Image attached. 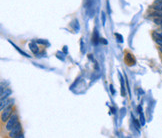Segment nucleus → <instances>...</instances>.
Instances as JSON below:
<instances>
[{"label": "nucleus", "instance_id": "11", "mask_svg": "<svg viewBox=\"0 0 162 138\" xmlns=\"http://www.w3.org/2000/svg\"><path fill=\"white\" fill-rule=\"evenodd\" d=\"M120 81H121V94H122V96H125L126 92H125V87H124L123 79H122V77H121V76H120Z\"/></svg>", "mask_w": 162, "mask_h": 138}, {"label": "nucleus", "instance_id": "16", "mask_svg": "<svg viewBox=\"0 0 162 138\" xmlns=\"http://www.w3.org/2000/svg\"><path fill=\"white\" fill-rule=\"evenodd\" d=\"M156 43L158 44L159 46H162V39H158V40H156Z\"/></svg>", "mask_w": 162, "mask_h": 138}, {"label": "nucleus", "instance_id": "8", "mask_svg": "<svg viewBox=\"0 0 162 138\" xmlns=\"http://www.w3.org/2000/svg\"><path fill=\"white\" fill-rule=\"evenodd\" d=\"M152 37L153 39L155 40H158V39H162V32H157V31H153L152 32Z\"/></svg>", "mask_w": 162, "mask_h": 138}, {"label": "nucleus", "instance_id": "19", "mask_svg": "<svg viewBox=\"0 0 162 138\" xmlns=\"http://www.w3.org/2000/svg\"><path fill=\"white\" fill-rule=\"evenodd\" d=\"M110 89H111V91H112V93H114V89H113V87H112V85L110 86Z\"/></svg>", "mask_w": 162, "mask_h": 138}, {"label": "nucleus", "instance_id": "3", "mask_svg": "<svg viewBox=\"0 0 162 138\" xmlns=\"http://www.w3.org/2000/svg\"><path fill=\"white\" fill-rule=\"evenodd\" d=\"M12 111H13V105H9L8 107H6L4 110H2L1 113V122H7L8 119L10 118V116L12 115Z\"/></svg>", "mask_w": 162, "mask_h": 138}, {"label": "nucleus", "instance_id": "6", "mask_svg": "<svg viewBox=\"0 0 162 138\" xmlns=\"http://www.w3.org/2000/svg\"><path fill=\"white\" fill-rule=\"evenodd\" d=\"M29 48H30V50H31L32 52H33L34 54H37V53H38L39 49H38L37 44H36L35 42H31V43H29Z\"/></svg>", "mask_w": 162, "mask_h": 138}, {"label": "nucleus", "instance_id": "2", "mask_svg": "<svg viewBox=\"0 0 162 138\" xmlns=\"http://www.w3.org/2000/svg\"><path fill=\"white\" fill-rule=\"evenodd\" d=\"M17 123H18V115L16 114V113H14V114H12L10 116V118L8 119V121L6 122L5 130L6 131H11Z\"/></svg>", "mask_w": 162, "mask_h": 138}, {"label": "nucleus", "instance_id": "4", "mask_svg": "<svg viewBox=\"0 0 162 138\" xmlns=\"http://www.w3.org/2000/svg\"><path fill=\"white\" fill-rule=\"evenodd\" d=\"M21 133H22V126H21V124L18 122L14 126V128L12 129L11 131H9V135H8V136L16 138V137H18L20 134H21Z\"/></svg>", "mask_w": 162, "mask_h": 138}, {"label": "nucleus", "instance_id": "17", "mask_svg": "<svg viewBox=\"0 0 162 138\" xmlns=\"http://www.w3.org/2000/svg\"><path fill=\"white\" fill-rule=\"evenodd\" d=\"M99 41H100V42H102L103 44H107V41H106V40H105L104 38H100V39H99Z\"/></svg>", "mask_w": 162, "mask_h": 138}, {"label": "nucleus", "instance_id": "13", "mask_svg": "<svg viewBox=\"0 0 162 138\" xmlns=\"http://www.w3.org/2000/svg\"><path fill=\"white\" fill-rule=\"evenodd\" d=\"M140 124H141V125H142V126H143V125L145 124V120H144V115H143V113H142V112H141V113H140Z\"/></svg>", "mask_w": 162, "mask_h": 138}, {"label": "nucleus", "instance_id": "14", "mask_svg": "<svg viewBox=\"0 0 162 138\" xmlns=\"http://www.w3.org/2000/svg\"><path fill=\"white\" fill-rule=\"evenodd\" d=\"M115 36H116V38H118V41L121 43V42H123V38H122V36H121L120 34L118 33H115Z\"/></svg>", "mask_w": 162, "mask_h": 138}, {"label": "nucleus", "instance_id": "1", "mask_svg": "<svg viewBox=\"0 0 162 138\" xmlns=\"http://www.w3.org/2000/svg\"><path fill=\"white\" fill-rule=\"evenodd\" d=\"M124 62H125V64H126V65L129 66V67L134 66L135 64H136V58H135V56L133 55L130 51L125 50V52H124Z\"/></svg>", "mask_w": 162, "mask_h": 138}, {"label": "nucleus", "instance_id": "5", "mask_svg": "<svg viewBox=\"0 0 162 138\" xmlns=\"http://www.w3.org/2000/svg\"><path fill=\"white\" fill-rule=\"evenodd\" d=\"M13 102V99H10V100H6L5 102H4V100L1 101V105H0V109L1 110H4L6 107H8L9 105H11V103Z\"/></svg>", "mask_w": 162, "mask_h": 138}, {"label": "nucleus", "instance_id": "7", "mask_svg": "<svg viewBox=\"0 0 162 138\" xmlns=\"http://www.w3.org/2000/svg\"><path fill=\"white\" fill-rule=\"evenodd\" d=\"M11 93H12V91H11V89H6L5 91H1V100H4V99H6L8 96L9 95H11Z\"/></svg>", "mask_w": 162, "mask_h": 138}, {"label": "nucleus", "instance_id": "18", "mask_svg": "<svg viewBox=\"0 0 162 138\" xmlns=\"http://www.w3.org/2000/svg\"><path fill=\"white\" fill-rule=\"evenodd\" d=\"M138 112L139 113L142 112V107H141V106H138Z\"/></svg>", "mask_w": 162, "mask_h": 138}, {"label": "nucleus", "instance_id": "15", "mask_svg": "<svg viewBox=\"0 0 162 138\" xmlns=\"http://www.w3.org/2000/svg\"><path fill=\"white\" fill-rule=\"evenodd\" d=\"M101 16H102V24H103V25H105V21H106V17H105V13H104V12H102V14H101Z\"/></svg>", "mask_w": 162, "mask_h": 138}, {"label": "nucleus", "instance_id": "10", "mask_svg": "<svg viewBox=\"0 0 162 138\" xmlns=\"http://www.w3.org/2000/svg\"><path fill=\"white\" fill-rule=\"evenodd\" d=\"M9 42H10V43L12 44V45H13V47H15V48H16V50H17V51L19 52V53H20V54H22L23 56H25V57H30V55H28V54H26V53H25V52H24V51H22L21 49H19V47H17V46H16V45H15V44H13V43H12L11 41H9Z\"/></svg>", "mask_w": 162, "mask_h": 138}, {"label": "nucleus", "instance_id": "9", "mask_svg": "<svg viewBox=\"0 0 162 138\" xmlns=\"http://www.w3.org/2000/svg\"><path fill=\"white\" fill-rule=\"evenodd\" d=\"M99 37H98V33H97L96 29H94V32H93V35H92V42L94 44H97V42L99 41Z\"/></svg>", "mask_w": 162, "mask_h": 138}, {"label": "nucleus", "instance_id": "12", "mask_svg": "<svg viewBox=\"0 0 162 138\" xmlns=\"http://www.w3.org/2000/svg\"><path fill=\"white\" fill-rule=\"evenodd\" d=\"M133 123H134V125H135V127H136L137 130H139V128H140V126H141V124H139V123H138V121L134 119V117H133Z\"/></svg>", "mask_w": 162, "mask_h": 138}]
</instances>
